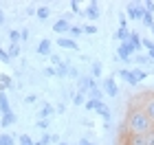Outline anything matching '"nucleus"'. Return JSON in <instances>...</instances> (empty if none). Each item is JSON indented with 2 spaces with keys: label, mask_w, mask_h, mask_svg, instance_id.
I'll return each mask as SVG.
<instances>
[{
  "label": "nucleus",
  "mask_w": 154,
  "mask_h": 145,
  "mask_svg": "<svg viewBox=\"0 0 154 145\" xmlns=\"http://www.w3.org/2000/svg\"><path fill=\"white\" fill-rule=\"evenodd\" d=\"M123 125L128 130V134H148L154 128V123L150 121V116H148V112H145L143 108H130Z\"/></svg>",
  "instance_id": "1"
},
{
  "label": "nucleus",
  "mask_w": 154,
  "mask_h": 145,
  "mask_svg": "<svg viewBox=\"0 0 154 145\" xmlns=\"http://www.w3.org/2000/svg\"><path fill=\"white\" fill-rule=\"evenodd\" d=\"M132 53H137V48L130 44V40H128V42H121L119 48H117V57L121 59V62H125V64L132 62Z\"/></svg>",
  "instance_id": "2"
},
{
  "label": "nucleus",
  "mask_w": 154,
  "mask_h": 145,
  "mask_svg": "<svg viewBox=\"0 0 154 145\" xmlns=\"http://www.w3.org/2000/svg\"><path fill=\"white\" fill-rule=\"evenodd\" d=\"M125 13H128L130 20H143L145 7H143V5H128V7H125Z\"/></svg>",
  "instance_id": "3"
},
{
  "label": "nucleus",
  "mask_w": 154,
  "mask_h": 145,
  "mask_svg": "<svg viewBox=\"0 0 154 145\" xmlns=\"http://www.w3.org/2000/svg\"><path fill=\"white\" fill-rule=\"evenodd\" d=\"M143 97V95H141ZM139 108H143L145 112H148V116H150V121L154 123V95H145L143 99H141V106Z\"/></svg>",
  "instance_id": "4"
},
{
  "label": "nucleus",
  "mask_w": 154,
  "mask_h": 145,
  "mask_svg": "<svg viewBox=\"0 0 154 145\" xmlns=\"http://www.w3.org/2000/svg\"><path fill=\"white\" fill-rule=\"evenodd\" d=\"M93 88H97V81L95 77H90V75H86V77H79V92L84 95H88Z\"/></svg>",
  "instance_id": "5"
},
{
  "label": "nucleus",
  "mask_w": 154,
  "mask_h": 145,
  "mask_svg": "<svg viewBox=\"0 0 154 145\" xmlns=\"http://www.w3.org/2000/svg\"><path fill=\"white\" fill-rule=\"evenodd\" d=\"M101 90H103V92H106L108 97H117V95H119V88H117V81H115V79H110V77L101 81Z\"/></svg>",
  "instance_id": "6"
},
{
  "label": "nucleus",
  "mask_w": 154,
  "mask_h": 145,
  "mask_svg": "<svg viewBox=\"0 0 154 145\" xmlns=\"http://www.w3.org/2000/svg\"><path fill=\"white\" fill-rule=\"evenodd\" d=\"M123 145H148V136L145 134H125Z\"/></svg>",
  "instance_id": "7"
},
{
  "label": "nucleus",
  "mask_w": 154,
  "mask_h": 145,
  "mask_svg": "<svg viewBox=\"0 0 154 145\" xmlns=\"http://www.w3.org/2000/svg\"><path fill=\"white\" fill-rule=\"evenodd\" d=\"M55 44H60L62 48H68V51H79V44H77V40H73V38H57L55 40Z\"/></svg>",
  "instance_id": "8"
},
{
  "label": "nucleus",
  "mask_w": 154,
  "mask_h": 145,
  "mask_svg": "<svg viewBox=\"0 0 154 145\" xmlns=\"http://www.w3.org/2000/svg\"><path fill=\"white\" fill-rule=\"evenodd\" d=\"M99 16H101V11H99V5H97L95 0H93V2L88 5V9H86V18L90 20V22H95V20L99 18Z\"/></svg>",
  "instance_id": "9"
},
{
  "label": "nucleus",
  "mask_w": 154,
  "mask_h": 145,
  "mask_svg": "<svg viewBox=\"0 0 154 145\" xmlns=\"http://www.w3.org/2000/svg\"><path fill=\"white\" fill-rule=\"evenodd\" d=\"M53 31L57 33V35H62V33H68V31H71V24H68V20H66V18L57 20V22L53 24Z\"/></svg>",
  "instance_id": "10"
},
{
  "label": "nucleus",
  "mask_w": 154,
  "mask_h": 145,
  "mask_svg": "<svg viewBox=\"0 0 154 145\" xmlns=\"http://www.w3.org/2000/svg\"><path fill=\"white\" fill-rule=\"evenodd\" d=\"M119 77H121V79H125L130 86H137V84H139V81H137V77H134V73H132L130 68H121V71H119Z\"/></svg>",
  "instance_id": "11"
},
{
  "label": "nucleus",
  "mask_w": 154,
  "mask_h": 145,
  "mask_svg": "<svg viewBox=\"0 0 154 145\" xmlns=\"http://www.w3.org/2000/svg\"><path fill=\"white\" fill-rule=\"evenodd\" d=\"M97 114H99L101 119H103V125L108 128V123H110V119H112V114H110V108L106 106V103H101V106H99V110H97Z\"/></svg>",
  "instance_id": "12"
},
{
  "label": "nucleus",
  "mask_w": 154,
  "mask_h": 145,
  "mask_svg": "<svg viewBox=\"0 0 154 145\" xmlns=\"http://www.w3.org/2000/svg\"><path fill=\"white\" fill-rule=\"evenodd\" d=\"M38 55H48L51 57V40H42V42L38 44Z\"/></svg>",
  "instance_id": "13"
},
{
  "label": "nucleus",
  "mask_w": 154,
  "mask_h": 145,
  "mask_svg": "<svg viewBox=\"0 0 154 145\" xmlns=\"http://www.w3.org/2000/svg\"><path fill=\"white\" fill-rule=\"evenodd\" d=\"M16 121H18V116L13 114V112H9V114H2V119H0V128H9V125H13Z\"/></svg>",
  "instance_id": "14"
},
{
  "label": "nucleus",
  "mask_w": 154,
  "mask_h": 145,
  "mask_svg": "<svg viewBox=\"0 0 154 145\" xmlns=\"http://www.w3.org/2000/svg\"><path fill=\"white\" fill-rule=\"evenodd\" d=\"M0 112H2V114L13 112L11 106H9V99H7V95H5V92H0Z\"/></svg>",
  "instance_id": "15"
},
{
  "label": "nucleus",
  "mask_w": 154,
  "mask_h": 145,
  "mask_svg": "<svg viewBox=\"0 0 154 145\" xmlns=\"http://www.w3.org/2000/svg\"><path fill=\"white\" fill-rule=\"evenodd\" d=\"M130 35H132V31L128 29V26H125V29H121V26H119L117 33H115V38H117V40H121V42H128Z\"/></svg>",
  "instance_id": "16"
},
{
  "label": "nucleus",
  "mask_w": 154,
  "mask_h": 145,
  "mask_svg": "<svg viewBox=\"0 0 154 145\" xmlns=\"http://www.w3.org/2000/svg\"><path fill=\"white\" fill-rule=\"evenodd\" d=\"M53 114H55V108L51 106V103H46V106L40 110V114H38V116H40V119H51Z\"/></svg>",
  "instance_id": "17"
},
{
  "label": "nucleus",
  "mask_w": 154,
  "mask_h": 145,
  "mask_svg": "<svg viewBox=\"0 0 154 145\" xmlns=\"http://www.w3.org/2000/svg\"><path fill=\"white\" fill-rule=\"evenodd\" d=\"M103 97H106V92H103L101 88H93V90L88 92V99H95V101H103Z\"/></svg>",
  "instance_id": "18"
},
{
  "label": "nucleus",
  "mask_w": 154,
  "mask_h": 145,
  "mask_svg": "<svg viewBox=\"0 0 154 145\" xmlns=\"http://www.w3.org/2000/svg\"><path fill=\"white\" fill-rule=\"evenodd\" d=\"M90 71H93V77H101V73H103V68H101V62H90Z\"/></svg>",
  "instance_id": "19"
},
{
  "label": "nucleus",
  "mask_w": 154,
  "mask_h": 145,
  "mask_svg": "<svg viewBox=\"0 0 154 145\" xmlns=\"http://www.w3.org/2000/svg\"><path fill=\"white\" fill-rule=\"evenodd\" d=\"M0 145H16V139H13L11 134L2 132V134H0Z\"/></svg>",
  "instance_id": "20"
},
{
  "label": "nucleus",
  "mask_w": 154,
  "mask_h": 145,
  "mask_svg": "<svg viewBox=\"0 0 154 145\" xmlns=\"http://www.w3.org/2000/svg\"><path fill=\"white\" fill-rule=\"evenodd\" d=\"M35 13H38V18H40V20H46L48 16H51V9H48V7H38Z\"/></svg>",
  "instance_id": "21"
},
{
  "label": "nucleus",
  "mask_w": 154,
  "mask_h": 145,
  "mask_svg": "<svg viewBox=\"0 0 154 145\" xmlns=\"http://www.w3.org/2000/svg\"><path fill=\"white\" fill-rule=\"evenodd\" d=\"M73 103H75V106H86V95H84V92L73 95Z\"/></svg>",
  "instance_id": "22"
},
{
  "label": "nucleus",
  "mask_w": 154,
  "mask_h": 145,
  "mask_svg": "<svg viewBox=\"0 0 154 145\" xmlns=\"http://www.w3.org/2000/svg\"><path fill=\"white\" fill-rule=\"evenodd\" d=\"M79 35H84V29H82V26H71V31H68V38L77 40Z\"/></svg>",
  "instance_id": "23"
},
{
  "label": "nucleus",
  "mask_w": 154,
  "mask_h": 145,
  "mask_svg": "<svg viewBox=\"0 0 154 145\" xmlns=\"http://www.w3.org/2000/svg\"><path fill=\"white\" fill-rule=\"evenodd\" d=\"M0 79H2L0 81V92H5V88H11V77L9 75H2Z\"/></svg>",
  "instance_id": "24"
},
{
  "label": "nucleus",
  "mask_w": 154,
  "mask_h": 145,
  "mask_svg": "<svg viewBox=\"0 0 154 145\" xmlns=\"http://www.w3.org/2000/svg\"><path fill=\"white\" fill-rule=\"evenodd\" d=\"M103 101H95V99H86V110H99Z\"/></svg>",
  "instance_id": "25"
},
{
  "label": "nucleus",
  "mask_w": 154,
  "mask_h": 145,
  "mask_svg": "<svg viewBox=\"0 0 154 145\" xmlns=\"http://www.w3.org/2000/svg\"><path fill=\"white\" fill-rule=\"evenodd\" d=\"M0 62H2V64H11V55H9V51L0 48Z\"/></svg>",
  "instance_id": "26"
},
{
  "label": "nucleus",
  "mask_w": 154,
  "mask_h": 145,
  "mask_svg": "<svg viewBox=\"0 0 154 145\" xmlns=\"http://www.w3.org/2000/svg\"><path fill=\"white\" fill-rule=\"evenodd\" d=\"M9 40H11V44H18L20 40H22V33H20V31H11L9 33Z\"/></svg>",
  "instance_id": "27"
},
{
  "label": "nucleus",
  "mask_w": 154,
  "mask_h": 145,
  "mask_svg": "<svg viewBox=\"0 0 154 145\" xmlns=\"http://www.w3.org/2000/svg\"><path fill=\"white\" fill-rule=\"evenodd\" d=\"M82 29H84V33H86V35H95V33L99 31L95 24H86V26H82Z\"/></svg>",
  "instance_id": "28"
},
{
  "label": "nucleus",
  "mask_w": 154,
  "mask_h": 145,
  "mask_svg": "<svg viewBox=\"0 0 154 145\" xmlns=\"http://www.w3.org/2000/svg\"><path fill=\"white\" fill-rule=\"evenodd\" d=\"M132 73H134L137 81H141V79H145V77H148V73H145V71H141V68H134V71H132Z\"/></svg>",
  "instance_id": "29"
},
{
  "label": "nucleus",
  "mask_w": 154,
  "mask_h": 145,
  "mask_svg": "<svg viewBox=\"0 0 154 145\" xmlns=\"http://www.w3.org/2000/svg\"><path fill=\"white\" fill-rule=\"evenodd\" d=\"M9 55H11V59L18 57V55H20V46H18V44H11V46H9Z\"/></svg>",
  "instance_id": "30"
},
{
  "label": "nucleus",
  "mask_w": 154,
  "mask_h": 145,
  "mask_svg": "<svg viewBox=\"0 0 154 145\" xmlns=\"http://www.w3.org/2000/svg\"><path fill=\"white\" fill-rule=\"evenodd\" d=\"M141 44L148 48V53H154V42H152V40H145V38H143V40H141Z\"/></svg>",
  "instance_id": "31"
},
{
  "label": "nucleus",
  "mask_w": 154,
  "mask_h": 145,
  "mask_svg": "<svg viewBox=\"0 0 154 145\" xmlns=\"http://www.w3.org/2000/svg\"><path fill=\"white\" fill-rule=\"evenodd\" d=\"M143 7H145V13H150V16L154 13V2H152V0H145Z\"/></svg>",
  "instance_id": "32"
},
{
  "label": "nucleus",
  "mask_w": 154,
  "mask_h": 145,
  "mask_svg": "<svg viewBox=\"0 0 154 145\" xmlns=\"http://www.w3.org/2000/svg\"><path fill=\"white\" fill-rule=\"evenodd\" d=\"M137 62H139V64H152L150 55H137Z\"/></svg>",
  "instance_id": "33"
},
{
  "label": "nucleus",
  "mask_w": 154,
  "mask_h": 145,
  "mask_svg": "<svg viewBox=\"0 0 154 145\" xmlns=\"http://www.w3.org/2000/svg\"><path fill=\"white\" fill-rule=\"evenodd\" d=\"M20 145H35V143L31 141V136H26V134H22V136H20Z\"/></svg>",
  "instance_id": "34"
},
{
  "label": "nucleus",
  "mask_w": 154,
  "mask_h": 145,
  "mask_svg": "<svg viewBox=\"0 0 154 145\" xmlns=\"http://www.w3.org/2000/svg\"><path fill=\"white\" fill-rule=\"evenodd\" d=\"M119 24H121V29H125V26H128V20H125V13H123V11L119 13Z\"/></svg>",
  "instance_id": "35"
},
{
  "label": "nucleus",
  "mask_w": 154,
  "mask_h": 145,
  "mask_svg": "<svg viewBox=\"0 0 154 145\" xmlns=\"http://www.w3.org/2000/svg\"><path fill=\"white\" fill-rule=\"evenodd\" d=\"M143 24H145V26H152V24H154V20H152L150 13H145V16H143Z\"/></svg>",
  "instance_id": "36"
},
{
  "label": "nucleus",
  "mask_w": 154,
  "mask_h": 145,
  "mask_svg": "<svg viewBox=\"0 0 154 145\" xmlns=\"http://www.w3.org/2000/svg\"><path fill=\"white\" fill-rule=\"evenodd\" d=\"M68 7H71L73 13H79V2H77V0H71V5H68Z\"/></svg>",
  "instance_id": "37"
},
{
  "label": "nucleus",
  "mask_w": 154,
  "mask_h": 145,
  "mask_svg": "<svg viewBox=\"0 0 154 145\" xmlns=\"http://www.w3.org/2000/svg\"><path fill=\"white\" fill-rule=\"evenodd\" d=\"M38 128L40 130H46L48 128V119H38Z\"/></svg>",
  "instance_id": "38"
},
{
  "label": "nucleus",
  "mask_w": 154,
  "mask_h": 145,
  "mask_svg": "<svg viewBox=\"0 0 154 145\" xmlns=\"http://www.w3.org/2000/svg\"><path fill=\"white\" fill-rule=\"evenodd\" d=\"M51 62H53L55 66H60V64H62V62H64V59H62L60 55H51Z\"/></svg>",
  "instance_id": "39"
},
{
  "label": "nucleus",
  "mask_w": 154,
  "mask_h": 145,
  "mask_svg": "<svg viewBox=\"0 0 154 145\" xmlns=\"http://www.w3.org/2000/svg\"><path fill=\"white\" fill-rule=\"evenodd\" d=\"M44 75H46V77H53V75H57V73H55L53 66H48V68H44Z\"/></svg>",
  "instance_id": "40"
},
{
  "label": "nucleus",
  "mask_w": 154,
  "mask_h": 145,
  "mask_svg": "<svg viewBox=\"0 0 154 145\" xmlns=\"http://www.w3.org/2000/svg\"><path fill=\"white\" fill-rule=\"evenodd\" d=\"M48 143H53V136L51 134H44V136H42V145H48Z\"/></svg>",
  "instance_id": "41"
},
{
  "label": "nucleus",
  "mask_w": 154,
  "mask_h": 145,
  "mask_svg": "<svg viewBox=\"0 0 154 145\" xmlns=\"http://www.w3.org/2000/svg\"><path fill=\"white\" fill-rule=\"evenodd\" d=\"M145 136H148V145H154V128H152V130H150V132L145 134Z\"/></svg>",
  "instance_id": "42"
},
{
  "label": "nucleus",
  "mask_w": 154,
  "mask_h": 145,
  "mask_svg": "<svg viewBox=\"0 0 154 145\" xmlns=\"http://www.w3.org/2000/svg\"><path fill=\"white\" fill-rule=\"evenodd\" d=\"M68 77H71V79H73V77H79V71H77L75 66H71V73H68Z\"/></svg>",
  "instance_id": "43"
},
{
  "label": "nucleus",
  "mask_w": 154,
  "mask_h": 145,
  "mask_svg": "<svg viewBox=\"0 0 154 145\" xmlns=\"http://www.w3.org/2000/svg\"><path fill=\"white\" fill-rule=\"evenodd\" d=\"M35 99H38V97H35V95H29V97H26V99H24V101H26V103H35Z\"/></svg>",
  "instance_id": "44"
},
{
  "label": "nucleus",
  "mask_w": 154,
  "mask_h": 145,
  "mask_svg": "<svg viewBox=\"0 0 154 145\" xmlns=\"http://www.w3.org/2000/svg\"><path fill=\"white\" fill-rule=\"evenodd\" d=\"M2 22H5V11L0 9V26H2Z\"/></svg>",
  "instance_id": "45"
},
{
  "label": "nucleus",
  "mask_w": 154,
  "mask_h": 145,
  "mask_svg": "<svg viewBox=\"0 0 154 145\" xmlns=\"http://www.w3.org/2000/svg\"><path fill=\"white\" fill-rule=\"evenodd\" d=\"M79 145H93V143H90L88 139H82V141H79Z\"/></svg>",
  "instance_id": "46"
},
{
  "label": "nucleus",
  "mask_w": 154,
  "mask_h": 145,
  "mask_svg": "<svg viewBox=\"0 0 154 145\" xmlns=\"http://www.w3.org/2000/svg\"><path fill=\"white\" fill-rule=\"evenodd\" d=\"M148 55H150V59H152V62H154V53H148Z\"/></svg>",
  "instance_id": "47"
},
{
  "label": "nucleus",
  "mask_w": 154,
  "mask_h": 145,
  "mask_svg": "<svg viewBox=\"0 0 154 145\" xmlns=\"http://www.w3.org/2000/svg\"><path fill=\"white\" fill-rule=\"evenodd\" d=\"M150 31H152V33H154V24H152V26H150Z\"/></svg>",
  "instance_id": "48"
},
{
  "label": "nucleus",
  "mask_w": 154,
  "mask_h": 145,
  "mask_svg": "<svg viewBox=\"0 0 154 145\" xmlns=\"http://www.w3.org/2000/svg\"><path fill=\"white\" fill-rule=\"evenodd\" d=\"M60 145H66V143H60Z\"/></svg>",
  "instance_id": "49"
},
{
  "label": "nucleus",
  "mask_w": 154,
  "mask_h": 145,
  "mask_svg": "<svg viewBox=\"0 0 154 145\" xmlns=\"http://www.w3.org/2000/svg\"><path fill=\"white\" fill-rule=\"evenodd\" d=\"M77 145H79V143H77Z\"/></svg>",
  "instance_id": "50"
}]
</instances>
